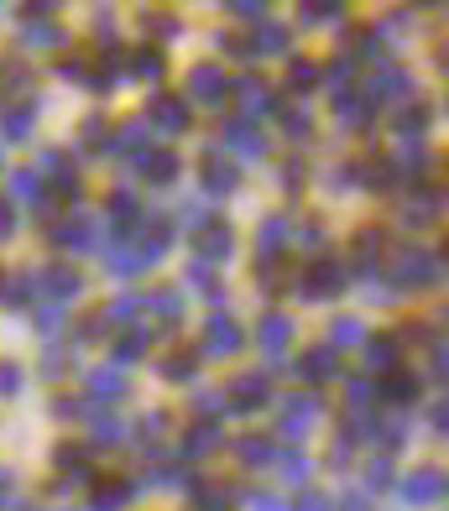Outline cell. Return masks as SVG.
<instances>
[{
  "label": "cell",
  "instance_id": "6da1fadb",
  "mask_svg": "<svg viewBox=\"0 0 449 511\" xmlns=\"http://www.w3.org/2000/svg\"><path fill=\"white\" fill-rule=\"evenodd\" d=\"M392 277H398L402 287H434L439 282V256H428V251H398L392 256Z\"/></svg>",
  "mask_w": 449,
  "mask_h": 511
},
{
  "label": "cell",
  "instance_id": "7a4b0ae2",
  "mask_svg": "<svg viewBox=\"0 0 449 511\" xmlns=\"http://www.w3.org/2000/svg\"><path fill=\"white\" fill-rule=\"evenodd\" d=\"M272 397V381L261 376V370H246V376H235L230 387H224V407L230 413H251V407H261Z\"/></svg>",
  "mask_w": 449,
  "mask_h": 511
},
{
  "label": "cell",
  "instance_id": "3957f363",
  "mask_svg": "<svg viewBox=\"0 0 449 511\" xmlns=\"http://www.w3.org/2000/svg\"><path fill=\"white\" fill-rule=\"evenodd\" d=\"M340 287H345V267L340 261H314V267L303 271L298 297H334Z\"/></svg>",
  "mask_w": 449,
  "mask_h": 511
},
{
  "label": "cell",
  "instance_id": "277c9868",
  "mask_svg": "<svg viewBox=\"0 0 449 511\" xmlns=\"http://www.w3.org/2000/svg\"><path fill=\"white\" fill-rule=\"evenodd\" d=\"M241 344H246V334H241L235 318H224V314L209 318V329H204V355H235Z\"/></svg>",
  "mask_w": 449,
  "mask_h": 511
},
{
  "label": "cell",
  "instance_id": "5b68a950",
  "mask_svg": "<svg viewBox=\"0 0 449 511\" xmlns=\"http://www.w3.org/2000/svg\"><path fill=\"white\" fill-rule=\"evenodd\" d=\"M52 245H69V251H95V219H69V224H52Z\"/></svg>",
  "mask_w": 449,
  "mask_h": 511
},
{
  "label": "cell",
  "instance_id": "8992f818",
  "mask_svg": "<svg viewBox=\"0 0 449 511\" xmlns=\"http://www.w3.org/2000/svg\"><path fill=\"white\" fill-rule=\"evenodd\" d=\"M147 110H151L147 121H151V125H162V131H183V125H188V105H183L178 95H157Z\"/></svg>",
  "mask_w": 449,
  "mask_h": 511
},
{
  "label": "cell",
  "instance_id": "52a82bcc",
  "mask_svg": "<svg viewBox=\"0 0 449 511\" xmlns=\"http://www.w3.org/2000/svg\"><path fill=\"white\" fill-rule=\"evenodd\" d=\"M402 496L418 501V506H424V501H439V496H444V470H413L408 486H402Z\"/></svg>",
  "mask_w": 449,
  "mask_h": 511
},
{
  "label": "cell",
  "instance_id": "ba28073f",
  "mask_svg": "<svg viewBox=\"0 0 449 511\" xmlns=\"http://www.w3.org/2000/svg\"><path fill=\"white\" fill-rule=\"evenodd\" d=\"M314 417H319V397H293L288 402V413H282V433L288 438H298L314 428Z\"/></svg>",
  "mask_w": 449,
  "mask_h": 511
},
{
  "label": "cell",
  "instance_id": "9c48e42d",
  "mask_svg": "<svg viewBox=\"0 0 449 511\" xmlns=\"http://www.w3.org/2000/svg\"><path fill=\"white\" fill-rule=\"evenodd\" d=\"M288 340H293V324H288L282 314H267L261 324H256V344H261L267 355H282V350H288Z\"/></svg>",
  "mask_w": 449,
  "mask_h": 511
},
{
  "label": "cell",
  "instance_id": "30bf717a",
  "mask_svg": "<svg viewBox=\"0 0 449 511\" xmlns=\"http://www.w3.org/2000/svg\"><path fill=\"white\" fill-rule=\"evenodd\" d=\"M136 168H142L147 183H173V178H178V151H142V157H136Z\"/></svg>",
  "mask_w": 449,
  "mask_h": 511
},
{
  "label": "cell",
  "instance_id": "8fae6325",
  "mask_svg": "<svg viewBox=\"0 0 449 511\" xmlns=\"http://www.w3.org/2000/svg\"><path fill=\"white\" fill-rule=\"evenodd\" d=\"M224 141L235 146L241 157H261V151H267V141H261V131H256L251 121H224Z\"/></svg>",
  "mask_w": 449,
  "mask_h": 511
},
{
  "label": "cell",
  "instance_id": "7c38bea8",
  "mask_svg": "<svg viewBox=\"0 0 449 511\" xmlns=\"http://www.w3.org/2000/svg\"><path fill=\"white\" fill-rule=\"evenodd\" d=\"M235 183H241L235 162H224V157H209V162H204V188H209V194H230Z\"/></svg>",
  "mask_w": 449,
  "mask_h": 511
},
{
  "label": "cell",
  "instance_id": "4fadbf2b",
  "mask_svg": "<svg viewBox=\"0 0 449 511\" xmlns=\"http://www.w3.org/2000/svg\"><path fill=\"white\" fill-rule=\"evenodd\" d=\"M408 89H413V78H408L402 68H376L371 73V95L376 99H402Z\"/></svg>",
  "mask_w": 449,
  "mask_h": 511
},
{
  "label": "cell",
  "instance_id": "5bb4252c",
  "mask_svg": "<svg viewBox=\"0 0 449 511\" xmlns=\"http://www.w3.org/2000/svg\"><path fill=\"white\" fill-rule=\"evenodd\" d=\"M220 443V423L215 417H204V423H194L188 428V438H183V454H209Z\"/></svg>",
  "mask_w": 449,
  "mask_h": 511
},
{
  "label": "cell",
  "instance_id": "9a60e30c",
  "mask_svg": "<svg viewBox=\"0 0 449 511\" xmlns=\"http://www.w3.org/2000/svg\"><path fill=\"white\" fill-rule=\"evenodd\" d=\"M78 287H84V277H78L74 267H52V271H42V292H52V297H74Z\"/></svg>",
  "mask_w": 449,
  "mask_h": 511
},
{
  "label": "cell",
  "instance_id": "2e32d148",
  "mask_svg": "<svg viewBox=\"0 0 449 511\" xmlns=\"http://www.w3.org/2000/svg\"><path fill=\"white\" fill-rule=\"evenodd\" d=\"M32 125H37V105H16V110H5V115H0V131H5L11 141L32 136Z\"/></svg>",
  "mask_w": 449,
  "mask_h": 511
},
{
  "label": "cell",
  "instance_id": "e0dca14e",
  "mask_svg": "<svg viewBox=\"0 0 449 511\" xmlns=\"http://www.w3.org/2000/svg\"><path fill=\"white\" fill-rule=\"evenodd\" d=\"M188 89H194L199 99H220L224 95V73L209 68V63H199V68L188 73Z\"/></svg>",
  "mask_w": 449,
  "mask_h": 511
},
{
  "label": "cell",
  "instance_id": "ac0fdd59",
  "mask_svg": "<svg viewBox=\"0 0 449 511\" xmlns=\"http://www.w3.org/2000/svg\"><path fill=\"white\" fill-rule=\"evenodd\" d=\"M241 99H246V115L251 121H261V115H272V95H267V84H256V78H241Z\"/></svg>",
  "mask_w": 449,
  "mask_h": 511
},
{
  "label": "cell",
  "instance_id": "d6986e66",
  "mask_svg": "<svg viewBox=\"0 0 449 511\" xmlns=\"http://www.w3.org/2000/svg\"><path fill=\"white\" fill-rule=\"evenodd\" d=\"M334 115H340V125L361 131V125L371 121V105H366V99H355V95H340V99H334Z\"/></svg>",
  "mask_w": 449,
  "mask_h": 511
},
{
  "label": "cell",
  "instance_id": "ffe728a7",
  "mask_svg": "<svg viewBox=\"0 0 449 511\" xmlns=\"http://www.w3.org/2000/svg\"><path fill=\"white\" fill-rule=\"evenodd\" d=\"M131 490H136V486H125V480H105V486L89 496V506H95V511H121Z\"/></svg>",
  "mask_w": 449,
  "mask_h": 511
},
{
  "label": "cell",
  "instance_id": "44dd1931",
  "mask_svg": "<svg viewBox=\"0 0 449 511\" xmlns=\"http://www.w3.org/2000/svg\"><path fill=\"white\" fill-rule=\"evenodd\" d=\"M199 251H204V261H224V256H230V230H224V224L199 230Z\"/></svg>",
  "mask_w": 449,
  "mask_h": 511
},
{
  "label": "cell",
  "instance_id": "7402d4cb",
  "mask_svg": "<svg viewBox=\"0 0 449 511\" xmlns=\"http://www.w3.org/2000/svg\"><path fill=\"white\" fill-rule=\"evenodd\" d=\"M142 136H147V125L142 121H125L121 131H115V141H110V151H125V157H142L147 146H142Z\"/></svg>",
  "mask_w": 449,
  "mask_h": 511
},
{
  "label": "cell",
  "instance_id": "603a6c76",
  "mask_svg": "<svg viewBox=\"0 0 449 511\" xmlns=\"http://www.w3.org/2000/svg\"><path fill=\"white\" fill-rule=\"evenodd\" d=\"M366 365L392 376V370H398V344L392 340H366Z\"/></svg>",
  "mask_w": 449,
  "mask_h": 511
},
{
  "label": "cell",
  "instance_id": "cb8c5ba5",
  "mask_svg": "<svg viewBox=\"0 0 449 511\" xmlns=\"http://www.w3.org/2000/svg\"><path fill=\"white\" fill-rule=\"evenodd\" d=\"M282 230H288L282 219H267V224H261V235H256V256H261V261H272L277 251H282V241H288Z\"/></svg>",
  "mask_w": 449,
  "mask_h": 511
},
{
  "label": "cell",
  "instance_id": "d4e9b609",
  "mask_svg": "<svg viewBox=\"0 0 449 511\" xmlns=\"http://www.w3.org/2000/svg\"><path fill=\"white\" fill-rule=\"evenodd\" d=\"M42 168H48L52 178H58V183L69 188V194H78V172H74V162H69L63 151H42Z\"/></svg>",
  "mask_w": 449,
  "mask_h": 511
},
{
  "label": "cell",
  "instance_id": "484cf974",
  "mask_svg": "<svg viewBox=\"0 0 449 511\" xmlns=\"http://www.w3.org/2000/svg\"><path fill=\"white\" fill-rule=\"evenodd\" d=\"M298 370L308 376V381H325V376H334V350H308L298 360Z\"/></svg>",
  "mask_w": 449,
  "mask_h": 511
},
{
  "label": "cell",
  "instance_id": "4316f807",
  "mask_svg": "<svg viewBox=\"0 0 449 511\" xmlns=\"http://www.w3.org/2000/svg\"><path fill=\"white\" fill-rule=\"evenodd\" d=\"M235 454H241V464H272L277 460V443H267V438H241V443H235Z\"/></svg>",
  "mask_w": 449,
  "mask_h": 511
},
{
  "label": "cell",
  "instance_id": "83f0119b",
  "mask_svg": "<svg viewBox=\"0 0 449 511\" xmlns=\"http://www.w3.org/2000/svg\"><path fill=\"white\" fill-rule=\"evenodd\" d=\"M110 219H115V224H121V230H131V224H136V219H142V204H136V194H115L110 198Z\"/></svg>",
  "mask_w": 449,
  "mask_h": 511
},
{
  "label": "cell",
  "instance_id": "f1b7e54d",
  "mask_svg": "<svg viewBox=\"0 0 449 511\" xmlns=\"http://www.w3.org/2000/svg\"><path fill=\"white\" fill-rule=\"evenodd\" d=\"M288 48V26H256V37H251V52H282Z\"/></svg>",
  "mask_w": 449,
  "mask_h": 511
},
{
  "label": "cell",
  "instance_id": "f546056e",
  "mask_svg": "<svg viewBox=\"0 0 449 511\" xmlns=\"http://www.w3.org/2000/svg\"><path fill=\"white\" fill-rule=\"evenodd\" d=\"M413 391H418V381H413V376H402V370H392V376L381 381V397H387L392 407H402V402H408Z\"/></svg>",
  "mask_w": 449,
  "mask_h": 511
},
{
  "label": "cell",
  "instance_id": "4dcf8cb0",
  "mask_svg": "<svg viewBox=\"0 0 449 511\" xmlns=\"http://www.w3.org/2000/svg\"><path fill=\"white\" fill-rule=\"evenodd\" d=\"M26 84H32V73L22 63H11V58H0V95H22Z\"/></svg>",
  "mask_w": 449,
  "mask_h": 511
},
{
  "label": "cell",
  "instance_id": "1f68e13d",
  "mask_svg": "<svg viewBox=\"0 0 449 511\" xmlns=\"http://www.w3.org/2000/svg\"><path fill=\"white\" fill-rule=\"evenodd\" d=\"M125 63H131L125 73H136V78H157V73H162V52H157V48H142V52H131Z\"/></svg>",
  "mask_w": 449,
  "mask_h": 511
},
{
  "label": "cell",
  "instance_id": "d6a6232c",
  "mask_svg": "<svg viewBox=\"0 0 449 511\" xmlns=\"http://www.w3.org/2000/svg\"><path fill=\"white\" fill-rule=\"evenodd\" d=\"M11 188H16V198H26V204H42V209L52 204V198L42 194V183H37V172H16V178H11Z\"/></svg>",
  "mask_w": 449,
  "mask_h": 511
},
{
  "label": "cell",
  "instance_id": "836d02e7",
  "mask_svg": "<svg viewBox=\"0 0 449 511\" xmlns=\"http://www.w3.org/2000/svg\"><path fill=\"white\" fill-rule=\"evenodd\" d=\"M376 256H381V235H376V230H361V241H355V267L371 271Z\"/></svg>",
  "mask_w": 449,
  "mask_h": 511
},
{
  "label": "cell",
  "instance_id": "e575fe53",
  "mask_svg": "<svg viewBox=\"0 0 449 511\" xmlns=\"http://www.w3.org/2000/svg\"><path fill=\"white\" fill-rule=\"evenodd\" d=\"M142 350H147V329H136V334H121V340H115V365L142 360Z\"/></svg>",
  "mask_w": 449,
  "mask_h": 511
},
{
  "label": "cell",
  "instance_id": "d590c367",
  "mask_svg": "<svg viewBox=\"0 0 449 511\" xmlns=\"http://www.w3.org/2000/svg\"><path fill=\"white\" fill-rule=\"evenodd\" d=\"M89 391H95V397H121L125 376L121 370H89Z\"/></svg>",
  "mask_w": 449,
  "mask_h": 511
},
{
  "label": "cell",
  "instance_id": "8d00e7d4",
  "mask_svg": "<svg viewBox=\"0 0 449 511\" xmlns=\"http://www.w3.org/2000/svg\"><path fill=\"white\" fill-rule=\"evenodd\" d=\"M398 136H418V131H428V110H418V105H408V110H402L398 121Z\"/></svg>",
  "mask_w": 449,
  "mask_h": 511
},
{
  "label": "cell",
  "instance_id": "74e56055",
  "mask_svg": "<svg viewBox=\"0 0 449 511\" xmlns=\"http://www.w3.org/2000/svg\"><path fill=\"white\" fill-rule=\"evenodd\" d=\"M32 297V277H0V303H26Z\"/></svg>",
  "mask_w": 449,
  "mask_h": 511
},
{
  "label": "cell",
  "instance_id": "f35d334b",
  "mask_svg": "<svg viewBox=\"0 0 449 511\" xmlns=\"http://www.w3.org/2000/svg\"><path fill=\"white\" fill-rule=\"evenodd\" d=\"M288 84H293V89H314V84H319V63H308V58H298V63L288 68Z\"/></svg>",
  "mask_w": 449,
  "mask_h": 511
},
{
  "label": "cell",
  "instance_id": "ab89813d",
  "mask_svg": "<svg viewBox=\"0 0 449 511\" xmlns=\"http://www.w3.org/2000/svg\"><path fill=\"white\" fill-rule=\"evenodd\" d=\"M89 428H95V438H100V443H115V438H121V423H115V417L105 413H89Z\"/></svg>",
  "mask_w": 449,
  "mask_h": 511
},
{
  "label": "cell",
  "instance_id": "60d3db41",
  "mask_svg": "<svg viewBox=\"0 0 449 511\" xmlns=\"http://www.w3.org/2000/svg\"><path fill=\"white\" fill-rule=\"evenodd\" d=\"M277 460H282V475H288V486L308 480V470H314V464L303 460V454H293V449H288V454H277Z\"/></svg>",
  "mask_w": 449,
  "mask_h": 511
},
{
  "label": "cell",
  "instance_id": "b9f144b4",
  "mask_svg": "<svg viewBox=\"0 0 449 511\" xmlns=\"http://www.w3.org/2000/svg\"><path fill=\"white\" fill-rule=\"evenodd\" d=\"M387 486H392V464L371 460V464H366V490H387Z\"/></svg>",
  "mask_w": 449,
  "mask_h": 511
},
{
  "label": "cell",
  "instance_id": "7bdbcfd3",
  "mask_svg": "<svg viewBox=\"0 0 449 511\" xmlns=\"http://www.w3.org/2000/svg\"><path fill=\"white\" fill-rule=\"evenodd\" d=\"M334 344H366V329H361L355 318H340V324H334Z\"/></svg>",
  "mask_w": 449,
  "mask_h": 511
},
{
  "label": "cell",
  "instance_id": "ee69618b",
  "mask_svg": "<svg viewBox=\"0 0 449 511\" xmlns=\"http://www.w3.org/2000/svg\"><path fill=\"white\" fill-rule=\"evenodd\" d=\"M162 376H168V381H188V376H194V355H173V360H162Z\"/></svg>",
  "mask_w": 449,
  "mask_h": 511
},
{
  "label": "cell",
  "instance_id": "f6af8a7d",
  "mask_svg": "<svg viewBox=\"0 0 449 511\" xmlns=\"http://www.w3.org/2000/svg\"><path fill=\"white\" fill-rule=\"evenodd\" d=\"M230 496H235V490H199L194 486V501H199L204 511H224L230 506Z\"/></svg>",
  "mask_w": 449,
  "mask_h": 511
},
{
  "label": "cell",
  "instance_id": "bcb514c9",
  "mask_svg": "<svg viewBox=\"0 0 449 511\" xmlns=\"http://www.w3.org/2000/svg\"><path fill=\"white\" fill-rule=\"evenodd\" d=\"M188 277H194V287H199V292H220V282H215V267H209V261H194V267H188Z\"/></svg>",
  "mask_w": 449,
  "mask_h": 511
},
{
  "label": "cell",
  "instance_id": "7dc6e473",
  "mask_svg": "<svg viewBox=\"0 0 449 511\" xmlns=\"http://www.w3.org/2000/svg\"><path fill=\"white\" fill-rule=\"evenodd\" d=\"M298 16H303V22H340V5H329V0H319V5H303Z\"/></svg>",
  "mask_w": 449,
  "mask_h": 511
},
{
  "label": "cell",
  "instance_id": "c3c4849f",
  "mask_svg": "<svg viewBox=\"0 0 449 511\" xmlns=\"http://www.w3.org/2000/svg\"><path fill=\"white\" fill-rule=\"evenodd\" d=\"M16 391H22V370L0 360V397H16Z\"/></svg>",
  "mask_w": 449,
  "mask_h": 511
},
{
  "label": "cell",
  "instance_id": "681fc988",
  "mask_svg": "<svg viewBox=\"0 0 449 511\" xmlns=\"http://www.w3.org/2000/svg\"><path fill=\"white\" fill-rule=\"evenodd\" d=\"M298 511H334V501H329L325 490H303V496H298Z\"/></svg>",
  "mask_w": 449,
  "mask_h": 511
},
{
  "label": "cell",
  "instance_id": "f907efd6",
  "mask_svg": "<svg viewBox=\"0 0 449 511\" xmlns=\"http://www.w3.org/2000/svg\"><path fill=\"white\" fill-rule=\"evenodd\" d=\"M151 308H162L168 318H178V314H183V297H178V292L168 287V292H157V297H151Z\"/></svg>",
  "mask_w": 449,
  "mask_h": 511
},
{
  "label": "cell",
  "instance_id": "816d5d0a",
  "mask_svg": "<svg viewBox=\"0 0 449 511\" xmlns=\"http://www.w3.org/2000/svg\"><path fill=\"white\" fill-rule=\"evenodd\" d=\"M334 511H371V501H366V490H345Z\"/></svg>",
  "mask_w": 449,
  "mask_h": 511
},
{
  "label": "cell",
  "instance_id": "f5cc1de1",
  "mask_svg": "<svg viewBox=\"0 0 449 511\" xmlns=\"http://www.w3.org/2000/svg\"><path fill=\"white\" fill-rule=\"evenodd\" d=\"M350 73H355V58H334L329 63V84H340V78L350 84Z\"/></svg>",
  "mask_w": 449,
  "mask_h": 511
},
{
  "label": "cell",
  "instance_id": "db71d44e",
  "mask_svg": "<svg viewBox=\"0 0 449 511\" xmlns=\"http://www.w3.org/2000/svg\"><path fill=\"white\" fill-rule=\"evenodd\" d=\"M151 32H157V37H178L183 26H178V16H151Z\"/></svg>",
  "mask_w": 449,
  "mask_h": 511
},
{
  "label": "cell",
  "instance_id": "11a10c76",
  "mask_svg": "<svg viewBox=\"0 0 449 511\" xmlns=\"http://www.w3.org/2000/svg\"><path fill=\"white\" fill-rule=\"evenodd\" d=\"M0 235H5V241H11V235H16V209H11V204H5V198H0Z\"/></svg>",
  "mask_w": 449,
  "mask_h": 511
},
{
  "label": "cell",
  "instance_id": "9f6ffc18",
  "mask_svg": "<svg viewBox=\"0 0 449 511\" xmlns=\"http://www.w3.org/2000/svg\"><path fill=\"white\" fill-rule=\"evenodd\" d=\"M319 241H325V235H319V224H308V230H298V245H303V251H319Z\"/></svg>",
  "mask_w": 449,
  "mask_h": 511
},
{
  "label": "cell",
  "instance_id": "6f0895ef",
  "mask_svg": "<svg viewBox=\"0 0 449 511\" xmlns=\"http://www.w3.org/2000/svg\"><path fill=\"white\" fill-rule=\"evenodd\" d=\"M37 324H42V334H58V329H63V314H58V308H48Z\"/></svg>",
  "mask_w": 449,
  "mask_h": 511
},
{
  "label": "cell",
  "instance_id": "680465c9",
  "mask_svg": "<svg viewBox=\"0 0 449 511\" xmlns=\"http://www.w3.org/2000/svg\"><path fill=\"white\" fill-rule=\"evenodd\" d=\"M230 11H235V16H246V22H261V5H251V0H235Z\"/></svg>",
  "mask_w": 449,
  "mask_h": 511
},
{
  "label": "cell",
  "instance_id": "91938a15",
  "mask_svg": "<svg viewBox=\"0 0 449 511\" xmlns=\"http://www.w3.org/2000/svg\"><path fill=\"white\" fill-rule=\"evenodd\" d=\"M52 413H58V417H78V402H74V397H58V402H52Z\"/></svg>",
  "mask_w": 449,
  "mask_h": 511
},
{
  "label": "cell",
  "instance_id": "94428289",
  "mask_svg": "<svg viewBox=\"0 0 449 511\" xmlns=\"http://www.w3.org/2000/svg\"><path fill=\"white\" fill-rule=\"evenodd\" d=\"M42 370H48V376H63V370H69V360H63V355H58V350H52L48 360H42Z\"/></svg>",
  "mask_w": 449,
  "mask_h": 511
},
{
  "label": "cell",
  "instance_id": "6125c7cd",
  "mask_svg": "<svg viewBox=\"0 0 449 511\" xmlns=\"http://www.w3.org/2000/svg\"><path fill=\"white\" fill-rule=\"evenodd\" d=\"M105 329H110V324H105V318H89V324H84V329H78V334H84V340H100Z\"/></svg>",
  "mask_w": 449,
  "mask_h": 511
},
{
  "label": "cell",
  "instance_id": "be15d7a7",
  "mask_svg": "<svg viewBox=\"0 0 449 511\" xmlns=\"http://www.w3.org/2000/svg\"><path fill=\"white\" fill-rule=\"evenodd\" d=\"M288 136H308V115H288Z\"/></svg>",
  "mask_w": 449,
  "mask_h": 511
},
{
  "label": "cell",
  "instance_id": "e7e4bbea",
  "mask_svg": "<svg viewBox=\"0 0 449 511\" xmlns=\"http://www.w3.org/2000/svg\"><path fill=\"white\" fill-rule=\"evenodd\" d=\"M11 486H16V475H11V470H0V506L11 501Z\"/></svg>",
  "mask_w": 449,
  "mask_h": 511
},
{
  "label": "cell",
  "instance_id": "03108f58",
  "mask_svg": "<svg viewBox=\"0 0 449 511\" xmlns=\"http://www.w3.org/2000/svg\"><path fill=\"white\" fill-rule=\"evenodd\" d=\"M251 506H256V511H288V506H282V501H277V496H256Z\"/></svg>",
  "mask_w": 449,
  "mask_h": 511
}]
</instances>
